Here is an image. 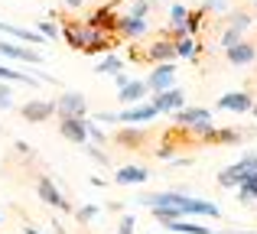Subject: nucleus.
<instances>
[{
  "instance_id": "nucleus-11",
  "label": "nucleus",
  "mask_w": 257,
  "mask_h": 234,
  "mask_svg": "<svg viewBox=\"0 0 257 234\" xmlns=\"http://www.w3.org/2000/svg\"><path fill=\"white\" fill-rule=\"evenodd\" d=\"M225 52H228V62H231V65H251L254 59H257V46L247 43V39H241V43L228 46Z\"/></svg>"
},
{
  "instance_id": "nucleus-36",
  "label": "nucleus",
  "mask_w": 257,
  "mask_h": 234,
  "mask_svg": "<svg viewBox=\"0 0 257 234\" xmlns=\"http://www.w3.org/2000/svg\"><path fill=\"white\" fill-rule=\"evenodd\" d=\"M205 4H208V7H212V10H221V7H225V4H228V0H205Z\"/></svg>"
},
{
  "instance_id": "nucleus-17",
  "label": "nucleus",
  "mask_w": 257,
  "mask_h": 234,
  "mask_svg": "<svg viewBox=\"0 0 257 234\" xmlns=\"http://www.w3.org/2000/svg\"><path fill=\"white\" fill-rule=\"evenodd\" d=\"M114 143L124 146V150H140V146L147 143V133H144V130H137V127H124V130L114 137Z\"/></svg>"
},
{
  "instance_id": "nucleus-39",
  "label": "nucleus",
  "mask_w": 257,
  "mask_h": 234,
  "mask_svg": "<svg viewBox=\"0 0 257 234\" xmlns=\"http://www.w3.org/2000/svg\"><path fill=\"white\" fill-rule=\"evenodd\" d=\"M23 234H39L36 228H30V224H26V228H23Z\"/></svg>"
},
{
  "instance_id": "nucleus-42",
  "label": "nucleus",
  "mask_w": 257,
  "mask_h": 234,
  "mask_svg": "<svg viewBox=\"0 0 257 234\" xmlns=\"http://www.w3.org/2000/svg\"><path fill=\"white\" fill-rule=\"evenodd\" d=\"M150 4H163V0H150Z\"/></svg>"
},
{
  "instance_id": "nucleus-15",
  "label": "nucleus",
  "mask_w": 257,
  "mask_h": 234,
  "mask_svg": "<svg viewBox=\"0 0 257 234\" xmlns=\"http://www.w3.org/2000/svg\"><path fill=\"white\" fill-rule=\"evenodd\" d=\"M199 120H212V114H208L205 108H179V111H173V124L176 127H192V124H199Z\"/></svg>"
},
{
  "instance_id": "nucleus-13",
  "label": "nucleus",
  "mask_w": 257,
  "mask_h": 234,
  "mask_svg": "<svg viewBox=\"0 0 257 234\" xmlns=\"http://www.w3.org/2000/svg\"><path fill=\"white\" fill-rule=\"evenodd\" d=\"M62 39L72 46V49L82 52V46L88 43V26H85V23H75V20H69V23H62Z\"/></svg>"
},
{
  "instance_id": "nucleus-41",
  "label": "nucleus",
  "mask_w": 257,
  "mask_h": 234,
  "mask_svg": "<svg viewBox=\"0 0 257 234\" xmlns=\"http://www.w3.org/2000/svg\"><path fill=\"white\" fill-rule=\"evenodd\" d=\"M251 114H254V117H257V104H254V108H251Z\"/></svg>"
},
{
  "instance_id": "nucleus-9",
  "label": "nucleus",
  "mask_w": 257,
  "mask_h": 234,
  "mask_svg": "<svg viewBox=\"0 0 257 234\" xmlns=\"http://www.w3.org/2000/svg\"><path fill=\"white\" fill-rule=\"evenodd\" d=\"M0 56L4 59H13V62H30V65H39L43 59H39V52L26 49V46H17V43H7V39H0Z\"/></svg>"
},
{
  "instance_id": "nucleus-35",
  "label": "nucleus",
  "mask_w": 257,
  "mask_h": 234,
  "mask_svg": "<svg viewBox=\"0 0 257 234\" xmlns=\"http://www.w3.org/2000/svg\"><path fill=\"white\" fill-rule=\"evenodd\" d=\"M127 82H131V78H127V72H117V75H114V85H117V88H124Z\"/></svg>"
},
{
  "instance_id": "nucleus-19",
  "label": "nucleus",
  "mask_w": 257,
  "mask_h": 234,
  "mask_svg": "<svg viewBox=\"0 0 257 234\" xmlns=\"http://www.w3.org/2000/svg\"><path fill=\"white\" fill-rule=\"evenodd\" d=\"M244 176H247V172H244V166H241V163L225 166V169L218 172V185H221V189H238V182H241Z\"/></svg>"
},
{
  "instance_id": "nucleus-34",
  "label": "nucleus",
  "mask_w": 257,
  "mask_h": 234,
  "mask_svg": "<svg viewBox=\"0 0 257 234\" xmlns=\"http://www.w3.org/2000/svg\"><path fill=\"white\" fill-rule=\"evenodd\" d=\"M13 104V95H10V88L7 85H0V111H7Z\"/></svg>"
},
{
  "instance_id": "nucleus-18",
  "label": "nucleus",
  "mask_w": 257,
  "mask_h": 234,
  "mask_svg": "<svg viewBox=\"0 0 257 234\" xmlns=\"http://www.w3.org/2000/svg\"><path fill=\"white\" fill-rule=\"evenodd\" d=\"M238 140H241V133H238V130H231V127H228V130H221V127H212V130L202 137V146H205V143L228 146V143H238Z\"/></svg>"
},
{
  "instance_id": "nucleus-14",
  "label": "nucleus",
  "mask_w": 257,
  "mask_h": 234,
  "mask_svg": "<svg viewBox=\"0 0 257 234\" xmlns=\"http://www.w3.org/2000/svg\"><path fill=\"white\" fill-rule=\"evenodd\" d=\"M150 179V169H144V166H124V169L114 172V182L117 185H140Z\"/></svg>"
},
{
  "instance_id": "nucleus-24",
  "label": "nucleus",
  "mask_w": 257,
  "mask_h": 234,
  "mask_svg": "<svg viewBox=\"0 0 257 234\" xmlns=\"http://www.w3.org/2000/svg\"><path fill=\"white\" fill-rule=\"evenodd\" d=\"M39 33H43L46 39H59L62 36V26H59L56 20H46V23H39Z\"/></svg>"
},
{
  "instance_id": "nucleus-2",
  "label": "nucleus",
  "mask_w": 257,
  "mask_h": 234,
  "mask_svg": "<svg viewBox=\"0 0 257 234\" xmlns=\"http://www.w3.org/2000/svg\"><path fill=\"white\" fill-rule=\"evenodd\" d=\"M131 59H144V62H173V59H176V46H173V39L163 33L160 39H153V43H150V49H147V52L131 49Z\"/></svg>"
},
{
  "instance_id": "nucleus-12",
  "label": "nucleus",
  "mask_w": 257,
  "mask_h": 234,
  "mask_svg": "<svg viewBox=\"0 0 257 234\" xmlns=\"http://www.w3.org/2000/svg\"><path fill=\"white\" fill-rule=\"evenodd\" d=\"M218 108L221 111H234V114H244V111L254 108V98L247 95V91H231V95H225L218 101Z\"/></svg>"
},
{
  "instance_id": "nucleus-5",
  "label": "nucleus",
  "mask_w": 257,
  "mask_h": 234,
  "mask_svg": "<svg viewBox=\"0 0 257 234\" xmlns=\"http://www.w3.org/2000/svg\"><path fill=\"white\" fill-rule=\"evenodd\" d=\"M160 111L153 108V104H131L127 111H120V114H111V124H127V127H134V124H147V120H153Z\"/></svg>"
},
{
  "instance_id": "nucleus-38",
  "label": "nucleus",
  "mask_w": 257,
  "mask_h": 234,
  "mask_svg": "<svg viewBox=\"0 0 257 234\" xmlns=\"http://www.w3.org/2000/svg\"><path fill=\"white\" fill-rule=\"evenodd\" d=\"M241 182H251V185H257V172H247V176L241 179Z\"/></svg>"
},
{
  "instance_id": "nucleus-26",
  "label": "nucleus",
  "mask_w": 257,
  "mask_h": 234,
  "mask_svg": "<svg viewBox=\"0 0 257 234\" xmlns=\"http://www.w3.org/2000/svg\"><path fill=\"white\" fill-rule=\"evenodd\" d=\"M186 17H189V10L182 4H176L170 10V26H186Z\"/></svg>"
},
{
  "instance_id": "nucleus-8",
  "label": "nucleus",
  "mask_w": 257,
  "mask_h": 234,
  "mask_svg": "<svg viewBox=\"0 0 257 234\" xmlns=\"http://www.w3.org/2000/svg\"><path fill=\"white\" fill-rule=\"evenodd\" d=\"M59 133L72 143H88V127H85V117H59Z\"/></svg>"
},
{
  "instance_id": "nucleus-10",
  "label": "nucleus",
  "mask_w": 257,
  "mask_h": 234,
  "mask_svg": "<svg viewBox=\"0 0 257 234\" xmlns=\"http://www.w3.org/2000/svg\"><path fill=\"white\" fill-rule=\"evenodd\" d=\"M20 114L30 120V124H43L46 117L56 114V101H26L23 108H20Z\"/></svg>"
},
{
  "instance_id": "nucleus-33",
  "label": "nucleus",
  "mask_w": 257,
  "mask_h": 234,
  "mask_svg": "<svg viewBox=\"0 0 257 234\" xmlns=\"http://www.w3.org/2000/svg\"><path fill=\"white\" fill-rule=\"evenodd\" d=\"M241 166H244V172H257V153H247V156H241Z\"/></svg>"
},
{
  "instance_id": "nucleus-29",
  "label": "nucleus",
  "mask_w": 257,
  "mask_h": 234,
  "mask_svg": "<svg viewBox=\"0 0 257 234\" xmlns=\"http://www.w3.org/2000/svg\"><path fill=\"white\" fill-rule=\"evenodd\" d=\"M101 215V208H98V205H85V208H78L75 211V218H78V221H91V218H98Z\"/></svg>"
},
{
  "instance_id": "nucleus-27",
  "label": "nucleus",
  "mask_w": 257,
  "mask_h": 234,
  "mask_svg": "<svg viewBox=\"0 0 257 234\" xmlns=\"http://www.w3.org/2000/svg\"><path fill=\"white\" fill-rule=\"evenodd\" d=\"M228 23H231L238 33H244L247 26H251V13H241V10H238V13H231V20H228Z\"/></svg>"
},
{
  "instance_id": "nucleus-23",
  "label": "nucleus",
  "mask_w": 257,
  "mask_h": 234,
  "mask_svg": "<svg viewBox=\"0 0 257 234\" xmlns=\"http://www.w3.org/2000/svg\"><path fill=\"white\" fill-rule=\"evenodd\" d=\"M238 202H257V185L238 182Z\"/></svg>"
},
{
  "instance_id": "nucleus-28",
  "label": "nucleus",
  "mask_w": 257,
  "mask_h": 234,
  "mask_svg": "<svg viewBox=\"0 0 257 234\" xmlns=\"http://www.w3.org/2000/svg\"><path fill=\"white\" fill-rule=\"evenodd\" d=\"M85 127H88V137H91L94 143H107V137L101 133V127L94 124V120H88V117H85Z\"/></svg>"
},
{
  "instance_id": "nucleus-37",
  "label": "nucleus",
  "mask_w": 257,
  "mask_h": 234,
  "mask_svg": "<svg viewBox=\"0 0 257 234\" xmlns=\"http://www.w3.org/2000/svg\"><path fill=\"white\" fill-rule=\"evenodd\" d=\"M82 4H85V0H65V7H69V10H78Z\"/></svg>"
},
{
  "instance_id": "nucleus-20",
  "label": "nucleus",
  "mask_w": 257,
  "mask_h": 234,
  "mask_svg": "<svg viewBox=\"0 0 257 234\" xmlns=\"http://www.w3.org/2000/svg\"><path fill=\"white\" fill-rule=\"evenodd\" d=\"M0 82H20V85H36V78H30L26 72H17V69H10V65H0Z\"/></svg>"
},
{
  "instance_id": "nucleus-4",
  "label": "nucleus",
  "mask_w": 257,
  "mask_h": 234,
  "mask_svg": "<svg viewBox=\"0 0 257 234\" xmlns=\"http://www.w3.org/2000/svg\"><path fill=\"white\" fill-rule=\"evenodd\" d=\"M150 104L160 111V114H173V111H179L182 104H186V91L182 88H166V91H153V98H150Z\"/></svg>"
},
{
  "instance_id": "nucleus-1",
  "label": "nucleus",
  "mask_w": 257,
  "mask_h": 234,
  "mask_svg": "<svg viewBox=\"0 0 257 234\" xmlns=\"http://www.w3.org/2000/svg\"><path fill=\"white\" fill-rule=\"evenodd\" d=\"M140 202L147 208H176L179 215H202V218H221V208L212 202H202V198L192 195H179V192H153V195H144Z\"/></svg>"
},
{
  "instance_id": "nucleus-30",
  "label": "nucleus",
  "mask_w": 257,
  "mask_h": 234,
  "mask_svg": "<svg viewBox=\"0 0 257 234\" xmlns=\"http://www.w3.org/2000/svg\"><path fill=\"white\" fill-rule=\"evenodd\" d=\"M134 231H137V218L124 215V218H120V224H117V234H134Z\"/></svg>"
},
{
  "instance_id": "nucleus-31",
  "label": "nucleus",
  "mask_w": 257,
  "mask_h": 234,
  "mask_svg": "<svg viewBox=\"0 0 257 234\" xmlns=\"http://www.w3.org/2000/svg\"><path fill=\"white\" fill-rule=\"evenodd\" d=\"M234 43H241V33L234 30V26H228V30H225V36H221V46L228 49V46H234Z\"/></svg>"
},
{
  "instance_id": "nucleus-21",
  "label": "nucleus",
  "mask_w": 257,
  "mask_h": 234,
  "mask_svg": "<svg viewBox=\"0 0 257 234\" xmlns=\"http://www.w3.org/2000/svg\"><path fill=\"white\" fill-rule=\"evenodd\" d=\"M94 72H98V75H117V72H124V62H120L117 56H104L94 65Z\"/></svg>"
},
{
  "instance_id": "nucleus-16",
  "label": "nucleus",
  "mask_w": 257,
  "mask_h": 234,
  "mask_svg": "<svg viewBox=\"0 0 257 234\" xmlns=\"http://www.w3.org/2000/svg\"><path fill=\"white\" fill-rule=\"evenodd\" d=\"M147 82H127L124 88L117 91V98H120V104H127V108H131V104H140L147 98Z\"/></svg>"
},
{
  "instance_id": "nucleus-6",
  "label": "nucleus",
  "mask_w": 257,
  "mask_h": 234,
  "mask_svg": "<svg viewBox=\"0 0 257 234\" xmlns=\"http://www.w3.org/2000/svg\"><path fill=\"white\" fill-rule=\"evenodd\" d=\"M36 195L43 198L46 205H52V208H59V211H69V208H72V205H69V198H65L62 192H59V185L52 182V179H46V176H43V179L36 182Z\"/></svg>"
},
{
  "instance_id": "nucleus-32",
  "label": "nucleus",
  "mask_w": 257,
  "mask_h": 234,
  "mask_svg": "<svg viewBox=\"0 0 257 234\" xmlns=\"http://www.w3.org/2000/svg\"><path fill=\"white\" fill-rule=\"evenodd\" d=\"M85 153H88V156H91V159H98L101 166H107V153H101V150H98V146H94V143H85Z\"/></svg>"
},
{
  "instance_id": "nucleus-22",
  "label": "nucleus",
  "mask_w": 257,
  "mask_h": 234,
  "mask_svg": "<svg viewBox=\"0 0 257 234\" xmlns=\"http://www.w3.org/2000/svg\"><path fill=\"white\" fill-rule=\"evenodd\" d=\"M166 228L179 231V234H212V228H205V224H192V221H170Z\"/></svg>"
},
{
  "instance_id": "nucleus-25",
  "label": "nucleus",
  "mask_w": 257,
  "mask_h": 234,
  "mask_svg": "<svg viewBox=\"0 0 257 234\" xmlns=\"http://www.w3.org/2000/svg\"><path fill=\"white\" fill-rule=\"evenodd\" d=\"M147 10H150V0H134V4L127 7V17H137V20H144V17H147Z\"/></svg>"
},
{
  "instance_id": "nucleus-40",
  "label": "nucleus",
  "mask_w": 257,
  "mask_h": 234,
  "mask_svg": "<svg viewBox=\"0 0 257 234\" xmlns=\"http://www.w3.org/2000/svg\"><path fill=\"white\" fill-rule=\"evenodd\" d=\"M231 234H257V231H231Z\"/></svg>"
},
{
  "instance_id": "nucleus-3",
  "label": "nucleus",
  "mask_w": 257,
  "mask_h": 234,
  "mask_svg": "<svg viewBox=\"0 0 257 234\" xmlns=\"http://www.w3.org/2000/svg\"><path fill=\"white\" fill-rule=\"evenodd\" d=\"M56 114L59 117H85L88 114V101L82 91H62L56 101Z\"/></svg>"
},
{
  "instance_id": "nucleus-7",
  "label": "nucleus",
  "mask_w": 257,
  "mask_h": 234,
  "mask_svg": "<svg viewBox=\"0 0 257 234\" xmlns=\"http://www.w3.org/2000/svg\"><path fill=\"white\" fill-rule=\"evenodd\" d=\"M173 82H176V65L173 62H160L157 69L150 72V78H147V88L150 91H166V88H173Z\"/></svg>"
}]
</instances>
